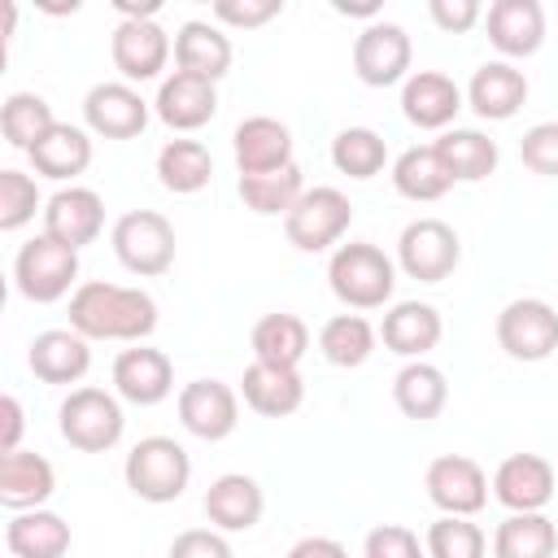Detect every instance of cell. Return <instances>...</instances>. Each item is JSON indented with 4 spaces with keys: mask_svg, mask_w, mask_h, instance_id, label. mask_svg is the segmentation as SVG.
Here are the masks:
<instances>
[{
    "mask_svg": "<svg viewBox=\"0 0 558 558\" xmlns=\"http://www.w3.org/2000/svg\"><path fill=\"white\" fill-rule=\"evenodd\" d=\"M253 362H266V366H301L305 349H310V327L296 318V314H262L253 323Z\"/></svg>",
    "mask_w": 558,
    "mask_h": 558,
    "instance_id": "34",
    "label": "cell"
},
{
    "mask_svg": "<svg viewBox=\"0 0 558 558\" xmlns=\"http://www.w3.org/2000/svg\"><path fill=\"white\" fill-rule=\"evenodd\" d=\"M288 558H349V549L336 541V536H301Z\"/></svg>",
    "mask_w": 558,
    "mask_h": 558,
    "instance_id": "49",
    "label": "cell"
},
{
    "mask_svg": "<svg viewBox=\"0 0 558 558\" xmlns=\"http://www.w3.org/2000/svg\"><path fill=\"white\" fill-rule=\"evenodd\" d=\"M231 61H235V48H231V39H227L222 26L192 17V22H183L174 31V65L183 74H196V78L218 83L231 70Z\"/></svg>",
    "mask_w": 558,
    "mask_h": 558,
    "instance_id": "25",
    "label": "cell"
},
{
    "mask_svg": "<svg viewBox=\"0 0 558 558\" xmlns=\"http://www.w3.org/2000/svg\"><path fill=\"white\" fill-rule=\"evenodd\" d=\"M436 153L440 161L449 166L453 183H480L497 170V140H488L484 131L475 126H449L440 140H436Z\"/></svg>",
    "mask_w": 558,
    "mask_h": 558,
    "instance_id": "33",
    "label": "cell"
},
{
    "mask_svg": "<svg viewBox=\"0 0 558 558\" xmlns=\"http://www.w3.org/2000/svg\"><path fill=\"white\" fill-rule=\"evenodd\" d=\"M157 179L174 196H192L214 179V153L201 140H170L157 153Z\"/></svg>",
    "mask_w": 558,
    "mask_h": 558,
    "instance_id": "35",
    "label": "cell"
},
{
    "mask_svg": "<svg viewBox=\"0 0 558 558\" xmlns=\"http://www.w3.org/2000/svg\"><path fill=\"white\" fill-rule=\"evenodd\" d=\"M153 113L170 126V131H201L214 113H218V83L196 78V74H166L153 100Z\"/></svg>",
    "mask_w": 558,
    "mask_h": 558,
    "instance_id": "19",
    "label": "cell"
},
{
    "mask_svg": "<svg viewBox=\"0 0 558 558\" xmlns=\"http://www.w3.org/2000/svg\"><path fill=\"white\" fill-rule=\"evenodd\" d=\"M527 100V78L523 70H514L510 61H484L471 83H466V105L484 118V122H506L523 109Z\"/></svg>",
    "mask_w": 558,
    "mask_h": 558,
    "instance_id": "26",
    "label": "cell"
},
{
    "mask_svg": "<svg viewBox=\"0 0 558 558\" xmlns=\"http://www.w3.org/2000/svg\"><path fill=\"white\" fill-rule=\"evenodd\" d=\"M113 257L140 275V279H153V275H166L174 266V227L166 214L157 209H131L113 222Z\"/></svg>",
    "mask_w": 558,
    "mask_h": 558,
    "instance_id": "4",
    "label": "cell"
},
{
    "mask_svg": "<svg viewBox=\"0 0 558 558\" xmlns=\"http://www.w3.org/2000/svg\"><path fill=\"white\" fill-rule=\"evenodd\" d=\"M122 475H126V488L140 501L166 506V501L183 497V488L192 480V458L174 436H144V440L131 445V453L122 462Z\"/></svg>",
    "mask_w": 558,
    "mask_h": 558,
    "instance_id": "3",
    "label": "cell"
},
{
    "mask_svg": "<svg viewBox=\"0 0 558 558\" xmlns=\"http://www.w3.org/2000/svg\"><path fill=\"white\" fill-rule=\"evenodd\" d=\"M362 558H427V545L405 523H379L366 532Z\"/></svg>",
    "mask_w": 558,
    "mask_h": 558,
    "instance_id": "43",
    "label": "cell"
},
{
    "mask_svg": "<svg viewBox=\"0 0 558 558\" xmlns=\"http://www.w3.org/2000/svg\"><path fill=\"white\" fill-rule=\"evenodd\" d=\"M57 488V471L44 453L35 449H17L0 458V501L22 514V510H39Z\"/></svg>",
    "mask_w": 558,
    "mask_h": 558,
    "instance_id": "28",
    "label": "cell"
},
{
    "mask_svg": "<svg viewBox=\"0 0 558 558\" xmlns=\"http://www.w3.org/2000/svg\"><path fill=\"white\" fill-rule=\"evenodd\" d=\"M327 283L336 292L340 305L349 310H379L392 301V288H397V262L379 248V244H366V240H349L331 253L327 262Z\"/></svg>",
    "mask_w": 558,
    "mask_h": 558,
    "instance_id": "2",
    "label": "cell"
},
{
    "mask_svg": "<svg viewBox=\"0 0 558 558\" xmlns=\"http://www.w3.org/2000/svg\"><path fill=\"white\" fill-rule=\"evenodd\" d=\"M375 340H379V331H375L362 314H336V318H327L323 331H318L323 357H327L331 366H340V371L362 366V362L375 353Z\"/></svg>",
    "mask_w": 558,
    "mask_h": 558,
    "instance_id": "39",
    "label": "cell"
},
{
    "mask_svg": "<svg viewBox=\"0 0 558 558\" xmlns=\"http://www.w3.org/2000/svg\"><path fill=\"white\" fill-rule=\"evenodd\" d=\"M262 510H266L262 484L244 471H227L205 488V519L218 532H248V527H257Z\"/></svg>",
    "mask_w": 558,
    "mask_h": 558,
    "instance_id": "23",
    "label": "cell"
},
{
    "mask_svg": "<svg viewBox=\"0 0 558 558\" xmlns=\"http://www.w3.org/2000/svg\"><path fill=\"white\" fill-rule=\"evenodd\" d=\"M497 344L514 362H545L558 349V310L541 296H514L497 314Z\"/></svg>",
    "mask_w": 558,
    "mask_h": 558,
    "instance_id": "9",
    "label": "cell"
},
{
    "mask_svg": "<svg viewBox=\"0 0 558 558\" xmlns=\"http://www.w3.org/2000/svg\"><path fill=\"white\" fill-rule=\"evenodd\" d=\"M554 484H558V471L541 453H510L493 471V497L510 514H536V510H545L554 501Z\"/></svg>",
    "mask_w": 558,
    "mask_h": 558,
    "instance_id": "12",
    "label": "cell"
},
{
    "mask_svg": "<svg viewBox=\"0 0 558 558\" xmlns=\"http://www.w3.org/2000/svg\"><path fill=\"white\" fill-rule=\"evenodd\" d=\"M231 153H235V170L240 174L283 170V166H292V131L270 113H253V118H244L235 126Z\"/></svg>",
    "mask_w": 558,
    "mask_h": 558,
    "instance_id": "20",
    "label": "cell"
},
{
    "mask_svg": "<svg viewBox=\"0 0 558 558\" xmlns=\"http://www.w3.org/2000/svg\"><path fill=\"white\" fill-rule=\"evenodd\" d=\"M26 362L44 384H78L92 371V349L74 327H52L31 340Z\"/></svg>",
    "mask_w": 558,
    "mask_h": 558,
    "instance_id": "27",
    "label": "cell"
},
{
    "mask_svg": "<svg viewBox=\"0 0 558 558\" xmlns=\"http://www.w3.org/2000/svg\"><path fill=\"white\" fill-rule=\"evenodd\" d=\"M113 392L131 405H161L174 392V362L148 344L122 349L113 357Z\"/></svg>",
    "mask_w": 558,
    "mask_h": 558,
    "instance_id": "18",
    "label": "cell"
},
{
    "mask_svg": "<svg viewBox=\"0 0 558 558\" xmlns=\"http://www.w3.org/2000/svg\"><path fill=\"white\" fill-rule=\"evenodd\" d=\"M100 231H105V201H100V192L70 183V187L48 196V205H44V235H52L57 244L78 253Z\"/></svg>",
    "mask_w": 558,
    "mask_h": 558,
    "instance_id": "15",
    "label": "cell"
},
{
    "mask_svg": "<svg viewBox=\"0 0 558 558\" xmlns=\"http://www.w3.org/2000/svg\"><path fill=\"white\" fill-rule=\"evenodd\" d=\"M31 166H35V174H44V179H57V183H65V179H78L87 166H92V135L83 131V126H70V122H57L31 153Z\"/></svg>",
    "mask_w": 558,
    "mask_h": 558,
    "instance_id": "31",
    "label": "cell"
},
{
    "mask_svg": "<svg viewBox=\"0 0 558 558\" xmlns=\"http://www.w3.org/2000/svg\"><path fill=\"white\" fill-rule=\"evenodd\" d=\"M331 166L349 179H375L388 166V144L371 126H344L331 140Z\"/></svg>",
    "mask_w": 558,
    "mask_h": 558,
    "instance_id": "40",
    "label": "cell"
},
{
    "mask_svg": "<svg viewBox=\"0 0 558 558\" xmlns=\"http://www.w3.org/2000/svg\"><path fill=\"white\" fill-rule=\"evenodd\" d=\"M519 157L532 174H545V179H558V122H536L523 131L519 140Z\"/></svg>",
    "mask_w": 558,
    "mask_h": 558,
    "instance_id": "44",
    "label": "cell"
},
{
    "mask_svg": "<svg viewBox=\"0 0 558 558\" xmlns=\"http://www.w3.org/2000/svg\"><path fill=\"white\" fill-rule=\"evenodd\" d=\"M423 484H427V497H432V506L440 514L471 519V514H480L488 506V475L466 453H440V458H432Z\"/></svg>",
    "mask_w": 558,
    "mask_h": 558,
    "instance_id": "11",
    "label": "cell"
},
{
    "mask_svg": "<svg viewBox=\"0 0 558 558\" xmlns=\"http://www.w3.org/2000/svg\"><path fill=\"white\" fill-rule=\"evenodd\" d=\"M392 401H397V410L405 414V418H414V423H432L445 405H449V379H445V371L440 366H432V362H405L401 371H397V379H392Z\"/></svg>",
    "mask_w": 558,
    "mask_h": 558,
    "instance_id": "29",
    "label": "cell"
},
{
    "mask_svg": "<svg viewBox=\"0 0 558 558\" xmlns=\"http://www.w3.org/2000/svg\"><path fill=\"white\" fill-rule=\"evenodd\" d=\"M166 558H235V554H231V545L218 527H187L170 541Z\"/></svg>",
    "mask_w": 558,
    "mask_h": 558,
    "instance_id": "46",
    "label": "cell"
},
{
    "mask_svg": "<svg viewBox=\"0 0 558 558\" xmlns=\"http://www.w3.org/2000/svg\"><path fill=\"white\" fill-rule=\"evenodd\" d=\"M301 196H305V174L296 161L283 170H266V174H240V201L262 218H275V214L288 218Z\"/></svg>",
    "mask_w": 558,
    "mask_h": 558,
    "instance_id": "37",
    "label": "cell"
},
{
    "mask_svg": "<svg viewBox=\"0 0 558 558\" xmlns=\"http://www.w3.org/2000/svg\"><path fill=\"white\" fill-rule=\"evenodd\" d=\"M349 222H353L349 196L340 187H327L323 183V187H305V196L283 218V235L301 253H323V248H331V244L344 240Z\"/></svg>",
    "mask_w": 558,
    "mask_h": 558,
    "instance_id": "7",
    "label": "cell"
},
{
    "mask_svg": "<svg viewBox=\"0 0 558 558\" xmlns=\"http://www.w3.org/2000/svg\"><path fill=\"white\" fill-rule=\"evenodd\" d=\"M392 187H397L405 201L432 205V201H440V196L453 187V174H449V166L440 161L436 144H414V148H405V153L392 161Z\"/></svg>",
    "mask_w": 558,
    "mask_h": 558,
    "instance_id": "32",
    "label": "cell"
},
{
    "mask_svg": "<svg viewBox=\"0 0 558 558\" xmlns=\"http://www.w3.org/2000/svg\"><path fill=\"white\" fill-rule=\"evenodd\" d=\"M70 327L83 340H126L140 344L157 327V301L144 288H122L87 279L70 292Z\"/></svg>",
    "mask_w": 558,
    "mask_h": 558,
    "instance_id": "1",
    "label": "cell"
},
{
    "mask_svg": "<svg viewBox=\"0 0 558 558\" xmlns=\"http://www.w3.org/2000/svg\"><path fill=\"white\" fill-rule=\"evenodd\" d=\"M179 423L196 440H227L240 423V397L222 379H192L179 388Z\"/></svg>",
    "mask_w": 558,
    "mask_h": 558,
    "instance_id": "13",
    "label": "cell"
},
{
    "mask_svg": "<svg viewBox=\"0 0 558 558\" xmlns=\"http://www.w3.org/2000/svg\"><path fill=\"white\" fill-rule=\"evenodd\" d=\"M462 105H466V92L440 70H414L401 83V113L418 131H449Z\"/></svg>",
    "mask_w": 558,
    "mask_h": 558,
    "instance_id": "17",
    "label": "cell"
},
{
    "mask_svg": "<svg viewBox=\"0 0 558 558\" xmlns=\"http://www.w3.org/2000/svg\"><path fill=\"white\" fill-rule=\"evenodd\" d=\"M279 13H283V0H218L214 4V17L235 31H257Z\"/></svg>",
    "mask_w": 558,
    "mask_h": 558,
    "instance_id": "45",
    "label": "cell"
},
{
    "mask_svg": "<svg viewBox=\"0 0 558 558\" xmlns=\"http://www.w3.org/2000/svg\"><path fill=\"white\" fill-rule=\"evenodd\" d=\"M423 545H427V558H488L484 527L471 523V519H462V514H440L427 527Z\"/></svg>",
    "mask_w": 558,
    "mask_h": 558,
    "instance_id": "41",
    "label": "cell"
},
{
    "mask_svg": "<svg viewBox=\"0 0 558 558\" xmlns=\"http://www.w3.org/2000/svg\"><path fill=\"white\" fill-rule=\"evenodd\" d=\"M4 545L13 558H65L70 554V523L52 510H22L4 527Z\"/></svg>",
    "mask_w": 558,
    "mask_h": 558,
    "instance_id": "30",
    "label": "cell"
},
{
    "mask_svg": "<svg viewBox=\"0 0 558 558\" xmlns=\"http://www.w3.org/2000/svg\"><path fill=\"white\" fill-rule=\"evenodd\" d=\"M57 423H61V436L78 449V453H105L122 440V405L113 392L105 388H74L61 410H57Z\"/></svg>",
    "mask_w": 558,
    "mask_h": 558,
    "instance_id": "6",
    "label": "cell"
},
{
    "mask_svg": "<svg viewBox=\"0 0 558 558\" xmlns=\"http://www.w3.org/2000/svg\"><path fill=\"white\" fill-rule=\"evenodd\" d=\"M52 126H57V118H52V105L44 96H35V92L4 96V105H0V131H4V144L9 148L31 153Z\"/></svg>",
    "mask_w": 558,
    "mask_h": 558,
    "instance_id": "38",
    "label": "cell"
},
{
    "mask_svg": "<svg viewBox=\"0 0 558 558\" xmlns=\"http://www.w3.org/2000/svg\"><path fill=\"white\" fill-rule=\"evenodd\" d=\"M336 13H353V17H375L379 4H336Z\"/></svg>",
    "mask_w": 558,
    "mask_h": 558,
    "instance_id": "50",
    "label": "cell"
},
{
    "mask_svg": "<svg viewBox=\"0 0 558 558\" xmlns=\"http://www.w3.org/2000/svg\"><path fill=\"white\" fill-rule=\"evenodd\" d=\"M240 397L253 414H266V418H283V414H296L301 401H305V379L301 371L292 366H266V362H248L244 375H240Z\"/></svg>",
    "mask_w": 558,
    "mask_h": 558,
    "instance_id": "24",
    "label": "cell"
},
{
    "mask_svg": "<svg viewBox=\"0 0 558 558\" xmlns=\"http://www.w3.org/2000/svg\"><path fill=\"white\" fill-rule=\"evenodd\" d=\"M78 279V253L57 244L52 235H35L17 248L13 257V283L26 301L35 305H52L61 301Z\"/></svg>",
    "mask_w": 558,
    "mask_h": 558,
    "instance_id": "5",
    "label": "cell"
},
{
    "mask_svg": "<svg viewBox=\"0 0 558 558\" xmlns=\"http://www.w3.org/2000/svg\"><path fill=\"white\" fill-rule=\"evenodd\" d=\"M558 523L536 514H506L493 532V558H554Z\"/></svg>",
    "mask_w": 558,
    "mask_h": 558,
    "instance_id": "36",
    "label": "cell"
},
{
    "mask_svg": "<svg viewBox=\"0 0 558 558\" xmlns=\"http://www.w3.org/2000/svg\"><path fill=\"white\" fill-rule=\"evenodd\" d=\"M39 209V183L22 170H0V231H22Z\"/></svg>",
    "mask_w": 558,
    "mask_h": 558,
    "instance_id": "42",
    "label": "cell"
},
{
    "mask_svg": "<svg viewBox=\"0 0 558 558\" xmlns=\"http://www.w3.org/2000/svg\"><path fill=\"white\" fill-rule=\"evenodd\" d=\"M170 52H174V44H170V35L157 26V17H144V22H131V17H126V22L113 26L109 57H113V65L122 70L126 83H148V78H157V74L166 70Z\"/></svg>",
    "mask_w": 558,
    "mask_h": 558,
    "instance_id": "14",
    "label": "cell"
},
{
    "mask_svg": "<svg viewBox=\"0 0 558 558\" xmlns=\"http://www.w3.org/2000/svg\"><path fill=\"white\" fill-rule=\"evenodd\" d=\"M410 61H414V44L405 35V26L397 22H371L357 31L353 39V74L366 87H392L410 78Z\"/></svg>",
    "mask_w": 558,
    "mask_h": 558,
    "instance_id": "10",
    "label": "cell"
},
{
    "mask_svg": "<svg viewBox=\"0 0 558 558\" xmlns=\"http://www.w3.org/2000/svg\"><path fill=\"white\" fill-rule=\"evenodd\" d=\"M462 262V240L449 222L440 218H414L397 235V266L418 279V283H440L458 270Z\"/></svg>",
    "mask_w": 558,
    "mask_h": 558,
    "instance_id": "8",
    "label": "cell"
},
{
    "mask_svg": "<svg viewBox=\"0 0 558 558\" xmlns=\"http://www.w3.org/2000/svg\"><path fill=\"white\" fill-rule=\"evenodd\" d=\"M22 427H26L22 401H17L13 392H4V397H0V458L22 449Z\"/></svg>",
    "mask_w": 558,
    "mask_h": 558,
    "instance_id": "48",
    "label": "cell"
},
{
    "mask_svg": "<svg viewBox=\"0 0 558 558\" xmlns=\"http://www.w3.org/2000/svg\"><path fill=\"white\" fill-rule=\"evenodd\" d=\"M484 26L501 57H532L545 44V9L536 0H493Z\"/></svg>",
    "mask_w": 558,
    "mask_h": 558,
    "instance_id": "22",
    "label": "cell"
},
{
    "mask_svg": "<svg viewBox=\"0 0 558 558\" xmlns=\"http://www.w3.org/2000/svg\"><path fill=\"white\" fill-rule=\"evenodd\" d=\"M440 336H445L440 310L427 305V301H397L384 314V323H379L384 349L397 353V357H410V362H418L423 353H432L440 344Z\"/></svg>",
    "mask_w": 558,
    "mask_h": 558,
    "instance_id": "21",
    "label": "cell"
},
{
    "mask_svg": "<svg viewBox=\"0 0 558 558\" xmlns=\"http://www.w3.org/2000/svg\"><path fill=\"white\" fill-rule=\"evenodd\" d=\"M427 13H432V22H436L445 35H466V31L484 17L480 0H432Z\"/></svg>",
    "mask_w": 558,
    "mask_h": 558,
    "instance_id": "47",
    "label": "cell"
},
{
    "mask_svg": "<svg viewBox=\"0 0 558 558\" xmlns=\"http://www.w3.org/2000/svg\"><path fill=\"white\" fill-rule=\"evenodd\" d=\"M83 122L105 140H135L148 126V100L131 83H96L83 96Z\"/></svg>",
    "mask_w": 558,
    "mask_h": 558,
    "instance_id": "16",
    "label": "cell"
}]
</instances>
